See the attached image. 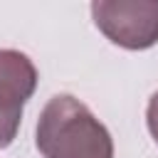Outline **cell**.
Listing matches in <instances>:
<instances>
[{
    "mask_svg": "<svg viewBox=\"0 0 158 158\" xmlns=\"http://www.w3.org/2000/svg\"><path fill=\"white\" fill-rule=\"evenodd\" d=\"M35 143L44 158H114L109 128L72 94H57L44 104Z\"/></svg>",
    "mask_w": 158,
    "mask_h": 158,
    "instance_id": "cell-1",
    "label": "cell"
},
{
    "mask_svg": "<svg viewBox=\"0 0 158 158\" xmlns=\"http://www.w3.org/2000/svg\"><path fill=\"white\" fill-rule=\"evenodd\" d=\"M99 32L123 49H148L158 42V0H94Z\"/></svg>",
    "mask_w": 158,
    "mask_h": 158,
    "instance_id": "cell-2",
    "label": "cell"
},
{
    "mask_svg": "<svg viewBox=\"0 0 158 158\" xmlns=\"http://www.w3.org/2000/svg\"><path fill=\"white\" fill-rule=\"evenodd\" d=\"M37 67L25 52L0 49V148L17 138L22 109L37 89Z\"/></svg>",
    "mask_w": 158,
    "mask_h": 158,
    "instance_id": "cell-3",
    "label": "cell"
},
{
    "mask_svg": "<svg viewBox=\"0 0 158 158\" xmlns=\"http://www.w3.org/2000/svg\"><path fill=\"white\" fill-rule=\"evenodd\" d=\"M146 123H148V131L153 136V141L158 143V91L151 94L148 99V109H146Z\"/></svg>",
    "mask_w": 158,
    "mask_h": 158,
    "instance_id": "cell-4",
    "label": "cell"
}]
</instances>
